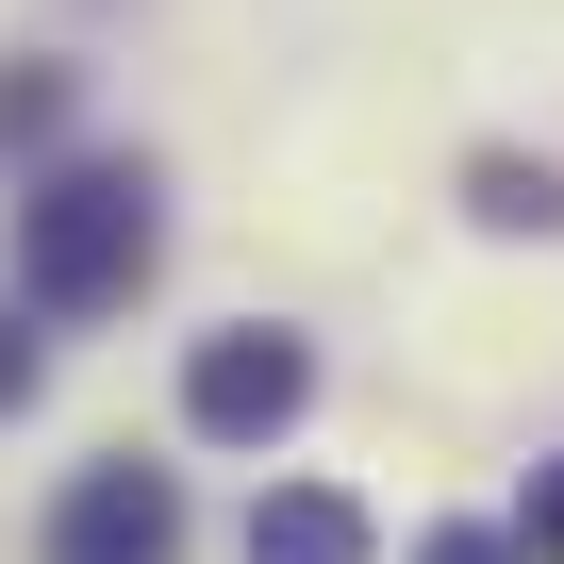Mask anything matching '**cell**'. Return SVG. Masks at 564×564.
<instances>
[{
  "mask_svg": "<svg viewBox=\"0 0 564 564\" xmlns=\"http://www.w3.org/2000/svg\"><path fill=\"white\" fill-rule=\"evenodd\" d=\"M51 564H183V481L166 465H84L51 514Z\"/></svg>",
  "mask_w": 564,
  "mask_h": 564,
  "instance_id": "3",
  "label": "cell"
},
{
  "mask_svg": "<svg viewBox=\"0 0 564 564\" xmlns=\"http://www.w3.org/2000/svg\"><path fill=\"white\" fill-rule=\"evenodd\" d=\"M465 199H481V232H564V166H531V150H481Z\"/></svg>",
  "mask_w": 564,
  "mask_h": 564,
  "instance_id": "5",
  "label": "cell"
},
{
  "mask_svg": "<svg viewBox=\"0 0 564 564\" xmlns=\"http://www.w3.org/2000/svg\"><path fill=\"white\" fill-rule=\"evenodd\" d=\"M300 399H316V349H300V333H199V366H183V415H199L216 448L300 432Z\"/></svg>",
  "mask_w": 564,
  "mask_h": 564,
  "instance_id": "2",
  "label": "cell"
},
{
  "mask_svg": "<svg viewBox=\"0 0 564 564\" xmlns=\"http://www.w3.org/2000/svg\"><path fill=\"white\" fill-rule=\"evenodd\" d=\"M18 399H34V333L0 316V415H18Z\"/></svg>",
  "mask_w": 564,
  "mask_h": 564,
  "instance_id": "8",
  "label": "cell"
},
{
  "mask_svg": "<svg viewBox=\"0 0 564 564\" xmlns=\"http://www.w3.org/2000/svg\"><path fill=\"white\" fill-rule=\"evenodd\" d=\"M415 564H514V547H498V531H432Z\"/></svg>",
  "mask_w": 564,
  "mask_h": 564,
  "instance_id": "9",
  "label": "cell"
},
{
  "mask_svg": "<svg viewBox=\"0 0 564 564\" xmlns=\"http://www.w3.org/2000/svg\"><path fill=\"white\" fill-rule=\"evenodd\" d=\"M150 249H166V199H150V166H117V150H84V166H51V183L18 199V282H34V316H117L133 282H150Z\"/></svg>",
  "mask_w": 564,
  "mask_h": 564,
  "instance_id": "1",
  "label": "cell"
},
{
  "mask_svg": "<svg viewBox=\"0 0 564 564\" xmlns=\"http://www.w3.org/2000/svg\"><path fill=\"white\" fill-rule=\"evenodd\" d=\"M67 133V67H0V150H51Z\"/></svg>",
  "mask_w": 564,
  "mask_h": 564,
  "instance_id": "6",
  "label": "cell"
},
{
  "mask_svg": "<svg viewBox=\"0 0 564 564\" xmlns=\"http://www.w3.org/2000/svg\"><path fill=\"white\" fill-rule=\"evenodd\" d=\"M498 547H531V564H564V465H531V498H514V531Z\"/></svg>",
  "mask_w": 564,
  "mask_h": 564,
  "instance_id": "7",
  "label": "cell"
},
{
  "mask_svg": "<svg viewBox=\"0 0 564 564\" xmlns=\"http://www.w3.org/2000/svg\"><path fill=\"white\" fill-rule=\"evenodd\" d=\"M249 564H366V498H333V481L249 498Z\"/></svg>",
  "mask_w": 564,
  "mask_h": 564,
  "instance_id": "4",
  "label": "cell"
}]
</instances>
